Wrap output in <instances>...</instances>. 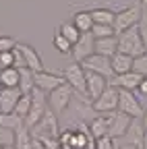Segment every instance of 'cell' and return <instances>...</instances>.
<instances>
[{"label":"cell","instance_id":"obj_33","mask_svg":"<svg viewBox=\"0 0 147 149\" xmlns=\"http://www.w3.org/2000/svg\"><path fill=\"white\" fill-rule=\"evenodd\" d=\"M118 145L114 143V139L110 137H102V139H95V149H116Z\"/></svg>","mask_w":147,"mask_h":149},{"label":"cell","instance_id":"obj_15","mask_svg":"<svg viewBox=\"0 0 147 149\" xmlns=\"http://www.w3.org/2000/svg\"><path fill=\"white\" fill-rule=\"evenodd\" d=\"M143 81V77L139 72H124V74H116V77H112V81H110V85H114L116 89L120 91H137L139 83Z\"/></svg>","mask_w":147,"mask_h":149},{"label":"cell","instance_id":"obj_9","mask_svg":"<svg viewBox=\"0 0 147 149\" xmlns=\"http://www.w3.org/2000/svg\"><path fill=\"white\" fill-rule=\"evenodd\" d=\"M64 74L62 72H50V70H40L35 72V89L44 91L46 95L52 93L54 89H58L60 85H64Z\"/></svg>","mask_w":147,"mask_h":149},{"label":"cell","instance_id":"obj_3","mask_svg":"<svg viewBox=\"0 0 147 149\" xmlns=\"http://www.w3.org/2000/svg\"><path fill=\"white\" fill-rule=\"evenodd\" d=\"M72 97H75V89H72L68 83H64L58 89H54L52 93H48V108L56 116H60V114H64V112L68 110Z\"/></svg>","mask_w":147,"mask_h":149},{"label":"cell","instance_id":"obj_28","mask_svg":"<svg viewBox=\"0 0 147 149\" xmlns=\"http://www.w3.org/2000/svg\"><path fill=\"white\" fill-rule=\"evenodd\" d=\"M91 35H93V40H106V37L116 35V31L112 25H93L91 27Z\"/></svg>","mask_w":147,"mask_h":149},{"label":"cell","instance_id":"obj_26","mask_svg":"<svg viewBox=\"0 0 147 149\" xmlns=\"http://www.w3.org/2000/svg\"><path fill=\"white\" fill-rule=\"evenodd\" d=\"M58 33L64 37V40H68L72 46H75V44L81 40V35H83V33H81V31H79L75 25H72V23H60V29H58Z\"/></svg>","mask_w":147,"mask_h":149},{"label":"cell","instance_id":"obj_11","mask_svg":"<svg viewBox=\"0 0 147 149\" xmlns=\"http://www.w3.org/2000/svg\"><path fill=\"white\" fill-rule=\"evenodd\" d=\"M17 52H19V56L23 58L25 68H29V70H33V72L44 70V62H42L38 50H35L33 46H29V44H21V42H19V44H17Z\"/></svg>","mask_w":147,"mask_h":149},{"label":"cell","instance_id":"obj_29","mask_svg":"<svg viewBox=\"0 0 147 149\" xmlns=\"http://www.w3.org/2000/svg\"><path fill=\"white\" fill-rule=\"evenodd\" d=\"M29 110H31V95H23L21 100H19V104H17V108H15V114L17 116H21L23 120L29 116Z\"/></svg>","mask_w":147,"mask_h":149},{"label":"cell","instance_id":"obj_42","mask_svg":"<svg viewBox=\"0 0 147 149\" xmlns=\"http://www.w3.org/2000/svg\"><path fill=\"white\" fill-rule=\"evenodd\" d=\"M4 149H15V145H6V147H4Z\"/></svg>","mask_w":147,"mask_h":149},{"label":"cell","instance_id":"obj_34","mask_svg":"<svg viewBox=\"0 0 147 149\" xmlns=\"http://www.w3.org/2000/svg\"><path fill=\"white\" fill-rule=\"evenodd\" d=\"M70 143H72V128H66V130H62V133L58 135V145L70 147Z\"/></svg>","mask_w":147,"mask_h":149},{"label":"cell","instance_id":"obj_20","mask_svg":"<svg viewBox=\"0 0 147 149\" xmlns=\"http://www.w3.org/2000/svg\"><path fill=\"white\" fill-rule=\"evenodd\" d=\"M15 149H35V139L31 137V130L23 124L15 130Z\"/></svg>","mask_w":147,"mask_h":149},{"label":"cell","instance_id":"obj_5","mask_svg":"<svg viewBox=\"0 0 147 149\" xmlns=\"http://www.w3.org/2000/svg\"><path fill=\"white\" fill-rule=\"evenodd\" d=\"M62 74H64V81L75 89V93H81L85 97V91H87V72H85V68L79 62H70V64H66Z\"/></svg>","mask_w":147,"mask_h":149},{"label":"cell","instance_id":"obj_10","mask_svg":"<svg viewBox=\"0 0 147 149\" xmlns=\"http://www.w3.org/2000/svg\"><path fill=\"white\" fill-rule=\"evenodd\" d=\"M133 124V118L122 114V112H114V114H110V128H108V137L110 139H122L128 128Z\"/></svg>","mask_w":147,"mask_h":149},{"label":"cell","instance_id":"obj_17","mask_svg":"<svg viewBox=\"0 0 147 149\" xmlns=\"http://www.w3.org/2000/svg\"><path fill=\"white\" fill-rule=\"evenodd\" d=\"M110 62H112V70H114V77H116V74L133 72L135 58H133V56H126V54H120V52H116V54L112 56V58H110Z\"/></svg>","mask_w":147,"mask_h":149},{"label":"cell","instance_id":"obj_14","mask_svg":"<svg viewBox=\"0 0 147 149\" xmlns=\"http://www.w3.org/2000/svg\"><path fill=\"white\" fill-rule=\"evenodd\" d=\"M21 97L23 93L19 87H13V89L0 87V114H13Z\"/></svg>","mask_w":147,"mask_h":149},{"label":"cell","instance_id":"obj_38","mask_svg":"<svg viewBox=\"0 0 147 149\" xmlns=\"http://www.w3.org/2000/svg\"><path fill=\"white\" fill-rule=\"evenodd\" d=\"M141 124H143V128L147 130V110H145V114H143V118H141Z\"/></svg>","mask_w":147,"mask_h":149},{"label":"cell","instance_id":"obj_25","mask_svg":"<svg viewBox=\"0 0 147 149\" xmlns=\"http://www.w3.org/2000/svg\"><path fill=\"white\" fill-rule=\"evenodd\" d=\"M23 124H25V120L21 116H17L15 112H13V114H0V126L6 128V130H13V133H15V130L21 128Z\"/></svg>","mask_w":147,"mask_h":149},{"label":"cell","instance_id":"obj_7","mask_svg":"<svg viewBox=\"0 0 147 149\" xmlns=\"http://www.w3.org/2000/svg\"><path fill=\"white\" fill-rule=\"evenodd\" d=\"M118 112L131 116L133 120L143 118L145 114V108L141 104V100L135 95V91H120V97H118Z\"/></svg>","mask_w":147,"mask_h":149},{"label":"cell","instance_id":"obj_1","mask_svg":"<svg viewBox=\"0 0 147 149\" xmlns=\"http://www.w3.org/2000/svg\"><path fill=\"white\" fill-rule=\"evenodd\" d=\"M143 13H145V8L141 4H131V6L118 10L116 19H114V25H112L114 31H116V35H120V33H124L128 29H133V27H139L141 19H143Z\"/></svg>","mask_w":147,"mask_h":149},{"label":"cell","instance_id":"obj_35","mask_svg":"<svg viewBox=\"0 0 147 149\" xmlns=\"http://www.w3.org/2000/svg\"><path fill=\"white\" fill-rule=\"evenodd\" d=\"M139 33H141V40H143L145 50H147V13H143V19L139 23Z\"/></svg>","mask_w":147,"mask_h":149},{"label":"cell","instance_id":"obj_39","mask_svg":"<svg viewBox=\"0 0 147 149\" xmlns=\"http://www.w3.org/2000/svg\"><path fill=\"white\" fill-rule=\"evenodd\" d=\"M143 149H147V130H145V137H143Z\"/></svg>","mask_w":147,"mask_h":149},{"label":"cell","instance_id":"obj_4","mask_svg":"<svg viewBox=\"0 0 147 149\" xmlns=\"http://www.w3.org/2000/svg\"><path fill=\"white\" fill-rule=\"evenodd\" d=\"M118 97H120V89L110 85L95 102H91V110L98 114H114V112H118Z\"/></svg>","mask_w":147,"mask_h":149},{"label":"cell","instance_id":"obj_6","mask_svg":"<svg viewBox=\"0 0 147 149\" xmlns=\"http://www.w3.org/2000/svg\"><path fill=\"white\" fill-rule=\"evenodd\" d=\"M46 112H48V95H46L44 91L35 89L31 93V110H29V116L25 118V126L31 130L35 124L44 118Z\"/></svg>","mask_w":147,"mask_h":149},{"label":"cell","instance_id":"obj_13","mask_svg":"<svg viewBox=\"0 0 147 149\" xmlns=\"http://www.w3.org/2000/svg\"><path fill=\"white\" fill-rule=\"evenodd\" d=\"M108 87H110V79L102 77V74H95V72H87V91H85V97L89 102H95Z\"/></svg>","mask_w":147,"mask_h":149},{"label":"cell","instance_id":"obj_18","mask_svg":"<svg viewBox=\"0 0 147 149\" xmlns=\"http://www.w3.org/2000/svg\"><path fill=\"white\" fill-rule=\"evenodd\" d=\"M116 52H118V35L106 37V40H95V54L112 58Z\"/></svg>","mask_w":147,"mask_h":149},{"label":"cell","instance_id":"obj_23","mask_svg":"<svg viewBox=\"0 0 147 149\" xmlns=\"http://www.w3.org/2000/svg\"><path fill=\"white\" fill-rule=\"evenodd\" d=\"M72 25H75L81 33H91V27H93L91 10H77L72 15Z\"/></svg>","mask_w":147,"mask_h":149},{"label":"cell","instance_id":"obj_21","mask_svg":"<svg viewBox=\"0 0 147 149\" xmlns=\"http://www.w3.org/2000/svg\"><path fill=\"white\" fill-rule=\"evenodd\" d=\"M19 79H21V70L13 66V68H0V87H19Z\"/></svg>","mask_w":147,"mask_h":149},{"label":"cell","instance_id":"obj_37","mask_svg":"<svg viewBox=\"0 0 147 149\" xmlns=\"http://www.w3.org/2000/svg\"><path fill=\"white\" fill-rule=\"evenodd\" d=\"M118 149H143V147H139V145H131V143H120Z\"/></svg>","mask_w":147,"mask_h":149},{"label":"cell","instance_id":"obj_27","mask_svg":"<svg viewBox=\"0 0 147 149\" xmlns=\"http://www.w3.org/2000/svg\"><path fill=\"white\" fill-rule=\"evenodd\" d=\"M52 46L56 48V52H60V54H64V56L72 54V44H70L68 40H64V37H62L60 33H56V35H54V40H52Z\"/></svg>","mask_w":147,"mask_h":149},{"label":"cell","instance_id":"obj_24","mask_svg":"<svg viewBox=\"0 0 147 149\" xmlns=\"http://www.w3.org/2000/svg\"><path fill=\"white\" fill-rule=\"evenodd\" d=\"M21 70V79H19V89L23 95H31L35 91V72L29 68H19Z\"/></svg>","mask_w":147,"mask_h":149},{"label":"cell","instance_id":"obj_16","mask_svg":"<svg viewBox=\"0 0 147 149\" xmlns=\"http://www.w3.org/2000/svg\"><path fill=\"white\" fill-rule=\"evenodd\" d=\"M87 126H89V133L93 139H102V137H108V128H110V114H98L93 118L87 120Z\"/></svg>","mask_w":147,"mask_h":149},{"label":"cell","instance_id":"obj_32","mask_svg":"<svg viewBox=\"0 0 147 149\" xmlns=\"http://www.w3.org/2000/svg\"><path fill=\"white\" fill-rule=\"evenodd\" d=\"M15 143V133L13 130H6V128H2L0 126V145H13Z\"/></svg>","mask_w":147,"mask_h":149},{"label":"cell","instance_id":"obj_41","mask_svg":"<svg viewBox=\"0 0 147 149\" xmlns=\"http://www.w3.org/2000/svg\"><path fill=\"white\" fill-rule=\"evenodd\" d=\"M56 149H70V147H62V145H58V147H56Z\"/></svg>","mask_w":147,"mask_h":149},{"label":"cell","instance_id":"obj_8","mask_svg":"<svg viewBox=\"0 0 147 149\" xmlns=\"http://www.w3.org/2000/svg\"><path fill=\"white\" fill-rule=\"evenodd\" d=\"M81 66L87 70V72H95V74H102L106 79H112L114 77V70H112V62L106 56H100V54H91L89 58H85L81 62Z\"/></svg>","mask_w":147,"mask_h":149},{"label":"cell","instance_id":"obj_36","mask_svg":"<svg viewBox=\"0 0 147 149\" xmlns=\"http://www.w3.org/2000/svg\"><path fill=\"white\" fill-rule=\"evenodd\" d=\"M137 93H139V95H143V97H147V77H143V81L139 83Z\"/></svg>","mask_w":147,"mask_h":149},{"label":"cell","instance_id":"obj_40","mask_svg":"<svg viewBox=\"0 0 147 149\" xmlns=\"http://www.w3.org/2000/svg\"><path fill=\"white\" fill-rule=\"evenodd\" d=\"M139 4H141V6H143V8L147 10V0H139Z\"/></svg>","mask_w":147,"mask_h":149},{"label":"cell","instance_id":"obj_30","mask_svg":"<svg viewBox=\"0 0 147 149\" xmlns=\"http://www.w3.org/2000/svg\"><path fill=\"white\" fill-rule=\"evenodd\" d=\"M17 42L15 37H10V35H0V54L2 52H10V50H15L17 48Z\"/></svg>","mask_w":147,"mask_h":149},{"label":"cell","instance_id":"obj_45","mask_svg":"<svg viewBox=\"0 0 147 149\" xmlns=\"http://www.w3.org/2000/svg\"><path fill=\"white\" fill-rule=\"evenodd\" d=\"M116 149H118V147H116Z\"/></svg>","mask_w":147,"mask_h":149},{"label":"cell","instance_id":"obj_2","mask_svg":"<svg viewBox=\"0 0 147 149\" xmlns=\"http://www.w3.org/2000/svg\"><path fill=\"white\" fill-rule=\"evenodd\" d=\"M118 52L126 54V56H133V58H139V56H143L147 52L145 44L141 40L139 27H133V29H128V31L118 35Z\"/></svg>","mask_w":147,"mask_h":149},{"label":"cell","instance_id":"obj_31","mask_svg":"<svg viewBox=\"0 0 147 149\" xmlns=\"http://www.w3.org/2000/svg\"><path fill=\"white\" fill-rule=\"evenodd\" d=\"M133 70L139 72L141 77H147V52L139 58H135V64H133Z\"/></svg>","mask_w":147,"mask_h":149},{"label":"cell","instance_id":"obj_19","mask_svg":"<svg viewBox=\"0 0 147 149\" xmlns=\"http://www.w3.org/2000/svg\"><path fill=\"white\" fill-rule=\"evenodd\" d=\"M91 19H93V25H114L116 10L108 6H95L91 8Z\"/></svg>","mask_w":147,"mask_h":149},{"label":"cell","instance_id":"obj_44","mask_svg":"<svg viewBox=\"0 0 147 149\" xmlns=\"http://www.w3.org/2000/svg\"><path fill=\"white\" fill-rule=\"evenodd\" d=\"M145 13H147V10H145Z\"/></svg>","mask_w":147,"mask_h":149},{"label":"cell","instance_id":"obj_12","mask_svg":"<svg viewBox=\"0 0 147 149\" xmlns=\"http://www.w3.org/2000/svg\"><path fill=\"white\" fill-rule=\"evenodd\" d=\"M91 54H95V40L91 33H83L81 40L72 46V62H83L85 58H89Z\"/></svg>","mask_w":147,"mask_h":149},{"label":"cell","instance_id":"obj_43","mask_svg":"<svg viewBox=\"0 0 147 149\" xmlns=\"http://www.w3.org/2000/svg\"><path fill=\"white\" fill-rule=\"evenodd\" d=\"M0 149H4V145H0Z\"/></svg>","mask_w":147,"mask_h":149},{"label":"cell","instance_id":"obj_22","mask_svg":"<svg viewBox=\"0 0 147 149\" xmlns=\"http://www.w3.org/2000/svg\"><path fill=\"white\" fill-rule=\"evenodd\" d=\"M143 137H145V128H143V124L137 122V120H133L131 128H128V133L122 137V143H131V145L143 147Z\"/></svg>","mask_w":147,"mask_h":149}]
</instances>
